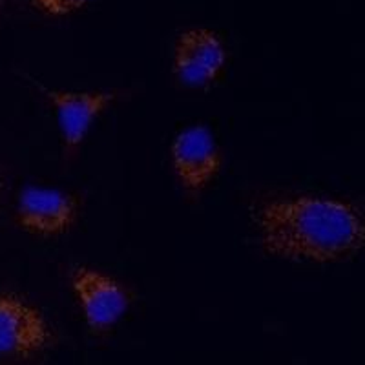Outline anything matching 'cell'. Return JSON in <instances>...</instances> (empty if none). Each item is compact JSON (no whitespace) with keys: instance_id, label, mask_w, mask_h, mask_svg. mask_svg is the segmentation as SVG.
Listing matches in <instances>:
<instances>
[{"instance_id":"277c9868","label":"cell","mask_w":365,"mask_h":365,"mask_svg":"<svg viewBox=\"0 0 365 365\" xmlns=\"http://www.w3.org/2000/svg\"><path fill=\"white\" fill-rule=\"evenodd\" d=\"M70 282L91 331H108L128 312L130 294L108 274L91 267H77L71 272Z\"/></svg>"},{"instance_id":"3957f363","label":"cell","mask_w":365,"mask_h":365,"mask_svg":"<svg viewBox=\"0 0 365 365\" xmlns=\"http://www.w3.org/2000/svg\"><path fill=\"white\" fill-rule=\"evenodd\" d=\"M81 201L70 192L48 187L22 188L17 201V225L29 234L63 236L79 221Z\"/></svg>"},{"instance_id":"6da1fadb","label":"cell","mask_w":365,"mask_h":365,"mask_svg":"<svg viewBox=\"0 0 365 365\" xmlns=\"http://www.w3.org/2000/svg\"><path fill=\"white\" fill-rule=\"evenodd\" d=\"M254 225L262 249L292 262L338 263L365 249V217L329 195H296L259 205Z\"/></svg>"},{"instance_id":"8992f818","label":"cell","mask_w":365,"mask_h":365,"mask_svg":"<svg viewBox=\"0 0 365 365\" xmlns=\"http://www.w3.org/2000/svg\"><path fill=\"white\" fill-rule=\"evenodd\" d=\"M38 88L55 110L66 158L79 152L91 125L119 96L115 90L66 91L51 90L42 84H38Z\"/></svg>"},{"instance_id":"ba28073f","label":"cell","mask_w":365,"mask_h":365,"mask_svg":"<svg viewBox=\"0 0 365 365\" xmlns=\"http://www.w3.org/2000/svg\"><path fill=\"white\" fill-rule=\"evenodd\" d=\"M91 2L96 0H34V6L38 11L51 17H64V15L86 8Z\"/></svg>"},{"instance_id":"5b68a950","label":"cell","mask_w":365,"mask_h":365,"mask_svg":"<svg viewBox=\"0 0 365 365\" xmlns=\"http://www.w3.org/2000/svg\"><path fill=\"white\" fill-rule=\"evenodd\" d=\"M51 341L42 312L24 298L0 292V358H31Z\"/></svg>"},{"instance_id":"9c48e42d","label":"cell","mask_w":365,"mask_h":365,"mask_svg":"<svg viewBox=\"0 0 365 365\" xmlns=\"http://www.w3.org/2000/svg\"><path fill=\"white\" fill-rule=\"evenodd\" d=\"M0 2H2V0H0Z\"/></svg>"},{"instance_id":"52a82bcc","label":"cell","mask_w":365,"mask_h":365,"mask_svg":"<svg viewBox=\"0 0 365 365\" xmlns=\"http://www.w3.org/2000/svg\"><path fill=\"white\" fill-rule=\"evenodd\" d=\"M227 46L216 31L192 28L182 31L174 48V73L185 86L207 88L227 66Z\"/></svg>"},{"instance_id":"7a4b0ae2","label":"cell","mask_w":365,"mask_h":365,"mask_svg":"<svg viewBox=\"0 0 365 365\" xmlns=\"http://www.w3.org/2000/svg\"><path fill=\"white\" fill-rule=\"evenodd\" d=\"M172 168L187 194L197 195L220 175L223 154L216 135L207 125H192L174 137Z\"/></svg>"}]
</instances>
